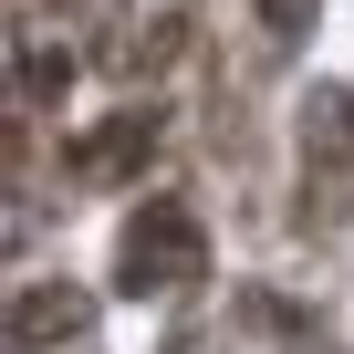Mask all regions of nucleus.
I'll list each match as a JSON object with an SVG mask.
<instances>
[{
  "instance_id": "5",
  "label": "nucleus",
  "mask_w": 354,
  "mask_h": 354,
  "mask_svg": "<svg viewBox=\"0 0 354 354\" xmlns=\"http://www.w3.org/2000/svg\"><path fill=\"white\" fill-rule=\"evenodd\" d=\"M261 323H271V333H281L292 354H344V344H333V333H323L313 313H292V302H261Z\"/></svg>"
},
{
  "instance_id": "1",
  "label": "nucleus",
  "mask_w": 354,
  "mask_h": 354,
  "mask_svg": "<svg viewBox=\"0 0 354 354\" xmlns=\"http://www.w3.org/2000/svg\"><path fill=\"white\" fill-rule=\"evenodd\" d=\"M198 271H209V230H198V209H188V198H146V209L125 219V240H115V281H125L136 302L188 292Z\"/></svg>"
},
{
  "instance_id": "3",
  "label": "nucleus",
  "mask_w": 354,
  "mask_h": 354,
  "mask_svg": "<svg viewBox=\"0 0 354 354\" xmlns=\"http://www.w3.org/2000/svg\"><path fill=\"white\" fill-rule=\"evenodd\" d=\"M156 136H167V115H156V104H125L104 136H84V146H73V177H136Z\"/></svg>"
},
{
  "instance_id": "6",
  "label": "nucleus",
  "mask_w": 354,
  "mask_h": 354,
  "mask_svg": "<svg viewBox=\"0 0 354 354\" xmlns=\"http://www.w3.org/2000/svg\"><path fill=\"white\" fill-rule=\"evenodd\" d=\"M250 11H261V32H271V42L292 53V42L313 32V11H323V0H250Z\"/></svg>"
},
{
  "instance_id": "4",
  "label": "nucleus",
  "mask_w": 354,
  "mask_h": 354,
  "mask_svg": "<svg viewBox=\"0 0 354 354\" xmlns=\"http://www.w3.org/2000/svg\"><path fill=\"white\" fill-rule=\"evenodd\" d=\"M344 156H354V94H313L302 104V167H313V188L344 198Z\"/></svg>"
},
{
  "instance_id": "2",
  "label": "nucleus",
  "mask_w": 354,
  "mask_h": 354,
  "mask_svg": "<svg viewBox=\"0 0 354 354\" xmlns=\"http://www.w3.org/2000/svg\"><path fill=\"white\" fill-rule=\"evenodd\" d=\"M94 333V302L84 292H63V281H32L21 302H11V354H42V344H84Z\"/></svg>"
}]
</instances>
